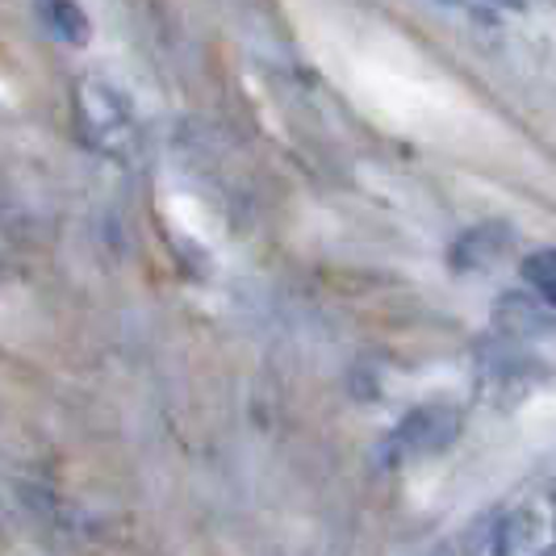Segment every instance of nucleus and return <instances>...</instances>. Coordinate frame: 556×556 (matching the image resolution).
Listing matches in <instances>:
<instances>
[{"mask_svg":"<svg viewBox=\"0 0 556 556\" xmlns=\"http://www.w3.org/2000/svg\"><path fill=\"white\" fill-rule=\"evenodd\" d=\"M76 117H80V135L92 151L110 155V160H135L139 151V117L130 110V101L101 76H84L76 84Z\"/></svg>","mask_w":556,"mask_h":556,"instance_id":"nucleus-1","label":"nucleus"},{"mask_svg":"<svg viewBox=\"0 0 556 556\" xmlns=\"http://www.w3.org/2000/svg\"><path fill=\"white\" fill-rule=\"evenodd\" d=\"M456 435H460V410L444 406V402H431V406H418L397 422L390 447L402 456H431V452H444Z\"/></svg>","mask_w":556,"mask_h":556,"instance_id":"nucleus-2","label":"nucleus"},{"mask_svg":"<svg viewBox=\"0 0 556 556\" xmlns=\"http://www.w3.org/2000/svg\"><path fill=\"white\" fill-rule=\"evenodd\" d=\"M510 248H515V230L506 223H477L473 230H465V235L447 248V264H452L456 273L494 268Z\"/></svg>","mask_w":556,"mask_h":556,"instance_id":"nucleus-3","label":"nucleus"},{"mask_svg":"<svg viewBox=\"0 0 556 556\" xmlns=\"http://www.w3.org/2000/svg\"><path fill=\"white\" fill-rule=\"evenodd\" d=\"M494 323L510 339H531V334H544L553 327L548 323V306L535 293H506V298H498L494 302Z\"/></svg>","mask_w":556,"mask_h":556,"instance_id":"nucleus-4","label":"nucleus"},{"mask_svg":"<svg viewBox=\"0 0 556 556\" xmlns=\"http://www.w3.org/2000/svg\"><path fill=\"white\" fill-rule=\"evenodd\" d=\"M38 17L67 47H84L92 38V22L80 9V0H38Z\"/></svg>","mask_w":556,"mask_h":556,"instance_id":"nucleus-5","label":"nucleus"},{"mask_svg":"<svg viewBox=\"0 0 556 556\" xmlns=\"http://www.w3.org/2000/svg\"><path fill=\"white\" fill-rule=\"evenodd\" d=\"M519 277L528 285V293H535L548 309H556V248L528 251L519 260Z\"/></svg>","mask_w":556,"mask_h":556,"instance_id":"nucleus-6","label":"nucleus"},{"mask_svg":"<svg viewBox=\"0 0 556 556\" xmlns=\"http://www.w3.org/2000/svg\"><path fill=\"white\" fill-rule=\"evenodd\" d=\"M531 535H535V519H531L528 510H519V515H510L506 523L498 528V556H519L531 548Z\"/></svg>","mask_w":556,"mask_h":556,"instance_id":"nucleus-7","label":"nucleus"},{"mask_svg":"<svg viewBox=\"0 0 556 556\" xmlns=\"http://www.w3.org/2000/svg\"><path fill=\"white\" fill-rule=\"evenodd\" d=\"M531 556H556V544H544V548H535Z\"/></svg>","mask_w":556,"mask_h":556,"instance_id":"nucleus-8","label":"nucleus"}]
</instances>
